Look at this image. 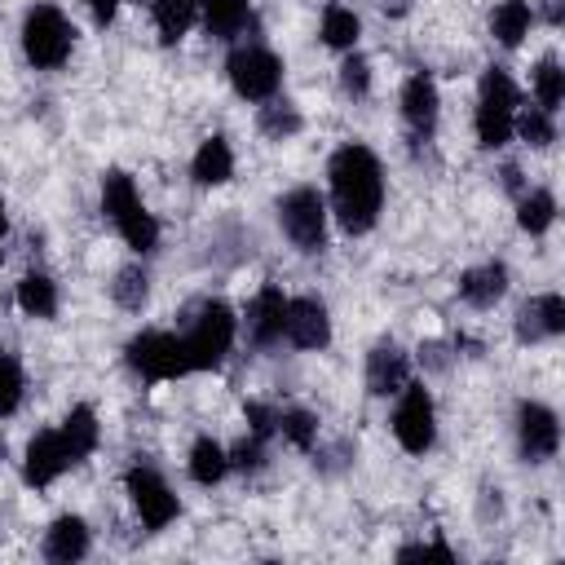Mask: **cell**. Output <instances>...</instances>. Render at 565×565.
<instances>
[{
	"instance_id": "8",
	"label": "cell",
	"mask_w": 565,
	"mask_h": 565,
	"mask_svg": "<svg viewBox=\"0 0 565 565\" xmlns=\"http://www.w3.org/2000/svg\"><path fill=\"white\" fill-rule=\"evenodd\" d=\"M282 75H287L282 57H278L269 44H256V40L234 44L230 57H225V79H230V88H234L243 102H256V106L282 93Z\"/></svg>"
},
{
	"instance_id": "38",
	"label": "cell",
	"mask_w": 565,
	"mask_h": 565,
	"mask_svg": "<svg viewBox=\"0 0 565 565\" xmlns=\"http://www.w3.org/2000/svg\"><path fill=\"white\" fill-rule=\"evenodd\" d=\"M415 358H419L424 371H437V375H441V371H450V362H455L459 353H450L446 340H424V344L415 349Z\"/></svg>"
},
{
	"instance_id": "25",
	"label": "cell",
	"mask_w": 565,
	"mask_h": 565,
	"mask_svg": "<svg viewBox=\"0 0 565 565\" xmlns=\"http://www.w3.org/2000/svg\"><path fill=\"white\" fill-rule=\"evenodd\" d=\"M185 472H190L194 486H221V481L230 477V455H225V446H221L212 433L194 437V441H190V455H185Z\"/></svg>"
},
{
	"instance_id": "30",
	"label": "cell",
	"mask_w": 565,
	"mask_h": 565,
	"mask_svg": "<svg viewBox=\"0 0 565 565\" xmlns=\"http://www.w3.org/2000/svg\"><path fill=\"white\" fill-rule=\"evenodd\" d=\"M110 300L124 309V313H141L150 305V269L141 260H128L115 269L110 278Z\"/></svg>"
},
{
	"instance_id": "21",
	"label": "cell",
	"mask_w": 565,
	"mask_h": 565,
	"mask_svg": "<svg viewBox=\"0 0 565 565\" xmlns=\"http://www.w3.org/2000/svg\"><path fill=\"white\" fill-rule=\"evenodd\" d=\"M13 305H18L26 318L49 322V318H57V309H62V291H57L53 274H44V269H26V274L13 282Z\"/></svg>"
},
{
	"instance_id": "15",
	"label": "cell",
	"mask_w": 565,
	"mask_h": 565,
	"mask_svg": "<svg viewBox=\"0 0 565 565\" xmlns=\"http://www.w3.org/2000/svg\"><path fill=\"white\" fill-rule=\"evenodd\" d=\"M282 318H287V291L278 282H260L256 296L247 300L243 318H238V331L247 335L252 349H274L282 344Z\"/></svg>"
},
{
	"instance_id": "12",
	"label": "cell",
	"mask_w": 565,
	"mask_h": 565,
	"mask_svg": "<svg viewBox=\"0 0 565 565\" xmlns=\"http://www.w3.org/2000/svg\"><path fill=\"white\" fill-rule=\"evenodd\" d=\"M397 110H402V124L411 132L415 146L433 141L437 137V124H441V93H437V79L428 71H411L402 79V93H397Z\"/></svg>"
},
{
	"instance_id": "2",
	"label": "cell",
	"mask_w": 565,
	"mask_h": 565,
	"mask_svg": "<svg viewBox=\"0 0 565 565\" xmlns=\"http://www.w3.org/2000/svg\"><path fill=\"white\" fill-rule=\"evenodd\" d=\"M97 194H102V216L115 225V234L124 238V247H128L132 256L159 252V221H154V212L141 203L137 181H132L124 168H106Z\"/></svg>"
},
{
	"instance_id": "6",
	"label": "cell",
	"mask_w": 565,
	"mask_h": 565,
	"mask_svg": "<svg viewBox=\"0 0 565 565\" xmlns=\"http://www.w3.org/2000/svg\"><path fill=\"white\" fill-rule=\"evenodd\" d=\"M274 216H278L282 238L300 256H322L327 252L331 212H327V194L318 185H291V190H282L278 203H274Z\"/></svg>"
},
{
	"instance_id": "32",
	"label": "cell",
	"mask_w": 565,
	"mask_h": 565,
	"mask_svg": "<svg viewBox=\"0 0 565 565\" xmlns=\"http://www.w3.org/2000/svg\"><path fill=\"white\" fill-rule=\"evenodd\" d=\"M512 137H521L530 150H547L556 141V115H547L543 106L521 102L516 106V119H512Z\"/></svg>"
},
{
	"instance_id": "9",
	"label": "cell",
	"mask_w": 565,
	"mask_h": 565,
	"mask_svg": "<svg viewBox=\"0 0 565 565\" xmlns=\"http://www.w3.org/2000/svg\"><path fill=\"white\" fill-rule=\"evenodd\" d=\"M124 494H128L137 521L146 525V534H159V530H168L181 516V499H177V490L168 486V477L154 463H141L137 459L124 472Z\"/></svg>"
},
{
	"instance_id": "11",
	"label": "cell",
	"mask_w": 565,
	"mask_h": 565,
	"mask_svg": "<svg viewBox=\"0 0 565 565\" xmlns=\"http://www.w3.org/2000/svg\"><path fill=\"white\" fill-rule=\"evenodd\" d=\"M512 433H516V455L530 468L556 459V450H561V415L547 402H539V397H521L516 402Z\"/></svg>"
},
{
	"instance_id": "39",
	"label": "cell",
	"mask_w": 565,
	"mask_h": 565,
	"mask_svg": "<svg viewBox=\"0 0 565 565\" xmlns=\"http://www.w3.org/2000/svg\"><path fill=\"white\" fill-rule=\"evenodd\" d=\"M411 556H446V561H455L459 552H455L450 543H441V539H428V543H406V547H397V561H411Z\"/></svg>"
},
{
	"instance_id": "10",
	"label": "cell",
	"mask_w": 565,
	"mask_h": 565,
	"mask_svg": "<svg viewBox=\"0 0 565 565\" xmlns=\"http://www.w3.org/2000/svg\"><path fill=\"white\" fill-rule=\"evenodd\" d=\"M393 437L406 455H428L437 441V406L424 380H406L393 402Z\"/></svg>"
},
{
	"instance_id": "41",
	"label": "cell",
	"mask_w": 565,
	"mask_h": 565,
	"mask_svg": "<svg viewBox=\"0 0 565 565\" xmlns=\"http://www.w3.org/2000/svg\"><path fill=\"white\" fill-rule=\"evenodd\" d=\"M499 177H503V190H508L512 199L525 190V181H521V168H516V163H503V168H499Z\"/></svg>"
},
{
	"instance_id": "14",
	"label": "cell",
	"mask_w": 565,
	"mask_h": 565,
	"mask_svg": "<svg viewBox=\"0 0 565 565\" xmlns=\"http://www.w3.org/2000/svg\"><path fill=\"white\" fill-rule=\"evenodd\" d=\"M71 468H79V459L71 455L62 428H40V433L26 441V450H22V481H26L31 490H49V486H53L62 472H71Z\"/></svg>"
},
{
	"instance_id": "4",
	"label": "cell",
	"mask_w": 565,
	"mask_h": 565,
	"mask_svg": "<svg viewBox=\"0 0 565 565\" xmlns=\"http://www.w3.org/2000/svg\"><path fill=\"white\" fill-rule=\"evenodd\" d=\"M516 106H521V88L512 79L508 66H486L481 79H477V106H472V132H477V146L481 150H503L512 141V119H516Z\"/></svg>"
},
{
	"instance_id": "7",
	"label": "cell",
	"mask_w": 565,
	"mask_h": 565,
	"mask_svg": "<svg viewBox=\"0 0 565 565\" xmlns=\"http://www.w3.org/2000/svg\"><path fill=\"white\" fill-rule=\"evenodd\" d=\"M124 366H128L137 380H146V384H168V380L190 375V358H185L181 331L141 327V331L128 335V344H124Z\"/></svg>"
},
{
	"instance_id": "27",
	"label": "cell",
	"mask_w": 565,
	"mask_h": 565,
	"mask_svg": "<svg viewBox=\"0 0 565 565\" xmlns=\"http://www.w3.org/2000/svg\"><path fill=\"white\" fill-rule=\"evenodd\" d=\"M556 225V194L547 185H525L516 194V230L530 238H543Z\"/></svg>"
},
{
	"instance_id": "31",
	"label": "cell",
	"mask_w": 565,
	"mask_h": 565,
	"mask_svg": "<svg viewBox=\"0 0 565 565\" xmlns=\"http://www.w3.org/2000/svg\"><path fill=\"white\" fill-rule=\"evenodd\" d=\"M530 88H534V106H543L547 115H561V106H565V66H561L556 53H543L534 62Z\"/></svg>"
},
{
	"instance_id": "3",
	"label": "cell",
	"mask_w": 565,
	"mask_h": 565,
	"mask_svg": "<svg viewBox=\"0 0 565 565\" xmlns=\"http://www.w3.org/2000/svg\"><path fill=\"white\" fill-rule=\"evenodd\" d=\"M181 344H185V358H190V375L194 371H216L225 366L230 349L238 344V313L230 300L221 296H207L190 309V322L181 331Z\"/></svg>"
},
{
	"instance_id": "22",
	"label": "cell",
	"mask_w": 565,
	"mask_h": 565,
	"mask_svg": "<svg viewBox=\"0 0 565 565\" xmlns=\"http://www.w3.org/2000/svg\"><path fill=\"white\" fill-rule=\"evenodd\" d=\"M199 22L212 40L234 44L252 26V0H199Z\"/></svg>"
},
{
	"instance_id": "35",
	"label": "cell",
	"mask_w": 565,
	"mask_h": 565,
	"mask_svg": "<svg viewBox=\"0 0 565 565\" xmlns=\"http://www.w3.org/2000/svg\"><path fill=\"white\" fill-rule=\"evenodd\" d=\"M371 79H375V71H371V57L362 49L340 53V93L344 97H353V102L371 97Z\"/></svg>"
},
{
	"instance_id": "26",
	"label": "cell",
	"mask_w": 565,
	"mask_h": 565,
	"mask_svg": "<svg viewBox=\"0 0 565 565\" xmlns=\"http://www.w3.org/2000/svg\"><path fill=\"white\" fill-rule=\"evenodd\" d=\"M300 128H305V115H300V106H296L291 97H269V102L256 106V132H260L265 141L282 146V141H291Z\"/></svg>"
},
{
	"instance_id": "20",
	"label": "cell",
	"mask_w": 565,
	"mask_h": 565,
	"mask_svg": "<svg viewBox=\"0 0 565 565\" xmlns=\"http://www.w3.org/2000/svg\"><path fill=\"white\" fill-rule=\"evenodd\" d=\"M230 177H234V146H230V137H225V132L203 137L199 150H194V159H190V181H194L199 190H216V185H225Z\"/></svg>"
},
{
	"instance_id": "45",
	"label": "cell",
	"mask_w": 565,
	"mask_h": 565,
	"mask_svg": "<svg viewBox=\"0 0 565 565\" xmlns=\"http://www.w3.org/2000/svg\"><path fill=\"white\" fill-rule=\"evenodd\" d=\"M9 463V441H4V433H0V468Z\"/></svg>"
},
{
	"instance_id": "23",
	"label": "cell",
	"mask_w": 565,
	"mask_h": 565,
	"mask_svg": "<svg viewBox=\"0 0 565 565\" xmlns=\"http://www.w3.org/2000/svg\"><path fill=\"white\" fill-rule=\"evenodd\" d=\"M534 22H539L534 0H499V4L490 9V40H494L499 49H521Z\"/></svg>"
},
{
	"instance_id": "33",
	"label": "cell",
	"mask_w": 565,
	"mask_h": 565,
	"mask_svg": "<svg viewBox=\"0 0 565 565\" xmlns=\"http://www.w3.org/2000/svg\"><path fill=\"white\" fill-rule=\"evenodd\" d=\"M278 437H282L291 450L309 455V450L318 446V437H322L318 415H313V411H305V406H282V411H278Z\"/></svg>"
},
{
	"instance_id": "24",
	"label": "cell",
	"mask_w": 565,
	"mask_h": 565,
	"mask_svg": "<svg viewBox=\"0 0 565 565\" xmlns=\"http://www.w3.org/2000/svg\"><path fill=\"white\" fill-rule=\"evenodd\" d=\"M318 40H322L331 53H349V49H358V40H362V18H358L344 0H327V4H322V18H318Z\"/></svg>"
},
{
	"instance_id": "5",
	"label": "cell",
	"mask_w": 565,
	"mask_h": 565,
	"mask_svg": "<svg viewBox=\"0 0 565 565\" xmlns=\"http://www.w3.org/2000/svg\"><path fill=\"white\" fill-rule=\"evenodd\" d=\"M22 57L35 66V71H62L75 53V22L53 4V0H35L26 13H22Z\"/></svg>"
},
{
	"instance_id": "17",
	"label": "cell",
	"mask_w": 565,
	"mask_h": 565,
	"mask_svg": "<svg viewBox=\"0 0 565 565\" xmlns=\"http://www.w3.org/2000/svg\"><path fill=\"white\" fill-rule=\"evenodd\" d=\"M88 552H93V530H88L84 516L62 512V516L49 521V530H44V539H40V556H44L49 565H75V561H84Z\"/></svg>"
},
{
	"instance_id": "40",
	"label": "cell",
	"mask_w": 565,
	"mask_h": 565,
	"mask_svg": "<svg viewBox=\"0 0 565 565\" xmlns=\"http://www.w3.org/2000/svg\"><path fill=\"white\" fill-rule=\"evenodd\" d=\"M119 4H124V0H84V9H88V18H93L97 31H106V26L119 18Z\"/></svg>"
},
{
	"instance_id": "1",
	"label": "cell",
	"mask_w": 565,
	"mask_h": 565,
	"mask_svg": "<svg viewBox=\"0 0 565 565\" xmlns=\"http://www.w3.org/2000/svg\"><path fill=\"white\" fill-rule=\"evenodd\" d=\"M384 163L366 141H340L327 159V212L349 234L362 238L380 225L384 212Z\"/></svg>"
},
{
	"instance_id": "28",
	"label": "cell",
	"mask_w": 565,
	"mask_h": 565,
	"mask_svg": "<svg viewBox=\"0 0 565 565\" xmlns=\"http://www.w3.org/2000/svg\"><path fill=\"white\" fill-rule=\"evenodd\" d=\"M150 18H154V35L163 49L181 44L190 35V26L199 22V0H150Z\"/></svg>"
},
{
	"instance_id": "42",
	"label": "cell",
	"mask_w": 565,
	"mask_h": 565,
	"mask_svg": "<svg viewBox=\"0 0 565 565\" xmlns=\"http://www.w3.org/2000/svg\"><path fill=\"white\" fill-rule=\"evenodd\" d=\"M375 4H380L384 18H406V13L415 9V0H375Z\"/></svg>"
},
{
	"instance_id": "18",
	"label": "cell",
	"mask_w": 565,
	"mask_h": 565,
	"mask_svg": "<svg viewBox=\"0 0 565 565\" xmlns=\"http://www.w3.org/2000/svg\"><path fill=\"white\" fill-rule=\"evenodd\" d=\"M366 393L371 397H397L402 384L411 380V353L393 340H380L366 349Z\"/></svg>"
},
{
	"instance_id": "36",
	"label": "cell",
	"mask_w": 565,
	"mask_h": 565,
	"mask_svg": "<svg viewBox=\"0 0 565 565\" xmlns=\"http://www.w3.org/2000/svg\"><path fill=\"white\" fill-rule=\"evenodd\" d=\"M225 455H230V472H260L269 463V441L247 433L238 446H225Z\"/></svg>"
},
{
	"instance_id": "43",
	"label": "cell",
	"mask_w": 565,
	"mask_h": 565,
	"mask_svg": "<svg viewBox=\"0 0 565 565\" xmlns=\"http://www.w3.org/2000/svg\"><path fill=\"white\" fill-rule=\"evenodd\" d=\"M561 18H565V13H561V0H543V22H547V26H561Z\"/></svg>"
},
{
	"instance_id": "44",
	"label": "cell",
	"mask_w": 565,
	"mask_h": 565,
	"mask_svg": "<svg viewBox=\"0 0 565 565\" xmlns=\"http://www.w3.org/2000/svg\"><path fill=\"white\" fill-rule=\"evenodd\" d=\"M9 234V212H4V194H0V238Z\"/></svg>"
},
{
	"instance_id": "37",
	"label": "cell",
	"mask_w": 565,
	"mask_h": 565,
	"mask_svg": "<svg viewBox=\"0 0 565 565\" xmlns=\"http://www.w3.org/2000/svg\"><path fill=\"white\" fill-rule=\"evenodd\" d=\"M243 419H247V433H252V437H260V441L278 437V406H269V402H247V406H243Z\"/></svg>"
},
{
	"instance_id": "16",
	"label": "cell",
	"mask_w": 565,
	"mask_h": 565,
	"mask_svg": "<svg viewBox=\"0 0 565 565\" xmlns=\"http://www.w3.org/2000/svg\"><path fill=\"white\" fill-rule=\"evenodd\" d=\"M512 335L525 349L565 335V296L561 291H534L530 300H521L512 313Z\"/></svg>"
},
{
	"instance_id": "34",
	"label": "cell",
	"mask_w": 565,
	"mask_h": 565,
	"mask_svg": "<svg viewBox=\"0 0 565 565\" xmlns=\"http://www.w3.org/2000/svg\"><path fill=\"white\" fill-rule=\"evenodd\" d=\"M22 402H26V371H22V358L0 344V419L18 415Z\"/></svg>"
},
{
	"instance_id": "13",
	"label": "cell",
	"mask_w": 565,
	"mask_h": 565,
	"mask_svg": "<svg viewBox=\"0 0 565 565\" xmlns=\"http://www.w3.org/2000/svg\"><path fill=\"white\" fill-rule=\"evenodd\" d=\"M331 309L322 296H287V318H282V340L300 353H322L331 344Z\"/></svg>"
},
{
	"instance_id": "29",
	"label": "cell",
	"mask_w": 565,
	"mask_h": 565,
	"mask_svg": "<svg viewBox=\"0 0 565 565\" xmlns=\"http://www.w3.org/2000/svg\"><path fill=\"white\" fill-rule=\"evenodd\" d=\"M62 437H66V446H71V455L84 463L93 450H97V441H102V424H97V411L88 406V402H75L66 415H62Z\"/></svg>"
},
{
	"instance_id": "19",
	"label": "cell",
	"mask_w": 565,
	"mask_h": 565,
	"mask_svg": "<svg viewBox=\"0 0 565 565\" xmlns=\"http://www.w3.org/2000/svg\"><path fill=\"white\" fill-rule=\"evenodd\" d=\"M508 282H512V274H508L503 260H481V265H468L459 274L455 291H459V300L468 309H494L508 296Z\"/></svg>"
}]
</instances>
